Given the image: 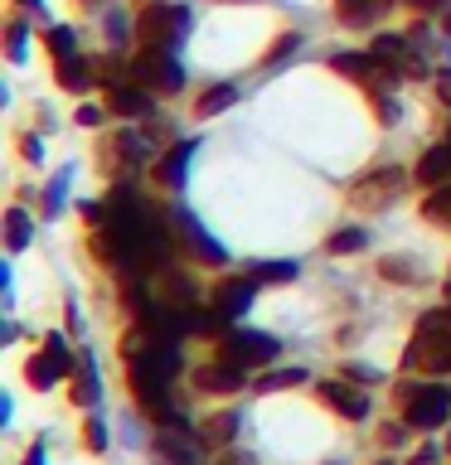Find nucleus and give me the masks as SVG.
<instances>
[{"label":"nucleus","instance_id":"obj_1","mask_svg":"<svg viewBox=\"0 0 451 465\" xmlns=\"http://www.w3.org/2000/svg\"><path fill=\"white\" fill-rule=\"evenodd\" d=\"M407 363H413V369H427V373L451 369V311L422 315L413 344H407Z\"/></svg>","mask_w":451,"mask_h":465},{"label":"nucleus","instance_id":"obj_2","mask_svg":"<svg viewBox=\"0 0 451 465\" xmlns=\"http://www.w3.org/2000/svg\"><path fill=\"white\" fill-rule=\"evenodd\" d=\"M189 29V10L185 5H170V0H155L136 15V39L141 49H175Z\"/></svg>","mask_w":451,"mask_h":465},{"label":"nucleus","instance_id":"obj_3","mask_svg":"<svg viewBox=\"0 0 451 465\" xmlns=\"http://www.w3.org/2000/svg\"><path fill=\"white\" fill-rule=\"evenodd\" d=\"M403 189V170L398 165H374V170H364L355 184H349V203L364 213H374V209H388V199Z\"/></svg>","mask_w":451,"mask_h":465},{"label":"nucleus","instance_id":"obj_4","mask_svg":"<svg viewBox=\"0 0 451 465\" xmlns=\"http://www.w3.org/2000/svg\"><path fill=\"white\" fill-rule=\"evenodd\" d=\"M446 412H451V392L446 388H436V383H427V388H403V417H407V427H417V431H427V427H442L446 421Z\"/></svg>","mask_w":451,"mask_h":465},{"label":"nucleus","instance_id":"obj_5","mask_svg":"<svg viewBox=\"0 0 451 465\" xmlns=\"http://www.w3.org/2000/svg\"><path fill=\"white\" fill-rule=\"evenodd\" d=\"M131 78L141 87H160V93H180V68H175L170 49H141L136 64H131Z\"/></svg>","mask_w":451,"mask_h":465},{"label":"nucleus","instance_id":"obj_6","mask_svg":"<svg viewBox=\"0 0 451 465\" xmlns=\"http://www.w3.org/2000/svg\"><path fill=\"white\" fill-rule=\"evenodd\" d=\"M276 354H282V344L272 334H253V330H233L224 344V359L238 363V369H247V363H272Z\"/></svg>","mask_w":451,"mask_h":465},{"label":"nucleus","instance_id":"obj_7","mask_svg":"<svg viewBox=\"0 0 451 465\" xmlns=\"http://www.w3.org/2000/svg\"><path fill=\"white\" fill-rule=\"evenodd\" d=\"M175 232H180L185 247H189L199 262H209V267H218V262H224V247H214V238H209V232H204L189 213H175Z\"/></svg>","mask_w":451,"mask_h":465},{"label":"nucleus","instance_id":"obj_8","mask_svg":"<svg viewBox=\"0 0 451 465\" xmlns=\"http://www.w3.org/2000/svg\"><path fill=\"white\" fill-rule=\"evenodd\" d=\"M151 107V97H145V87L131 78V83H107V112L116 116H141Z\"/></svg>","mask_w":451,"mask_h":465},{"label":"nucleus","instance_id":"obj_9","mask_svg":"<svg viewBox=\"0 0 451 465\" xmlns=\"http://www.w3.org/2000/svg\"><path fill=\"white\" fill-rule=\"evenodd\" d=\"M253 291H257V282H224L214 291V315L218 320H238L247 311V301H253Z\"/></svg>","mask_w":451,"mask_h":465},{"label":"nucleus","instance_id":"obj_10","mask_svg":"<svg viewBox=\"0 0 451 465\" xmlns=\"http://www.w3.org/2000/svg\"><path fill=\"white\" fill-rule=\"evenodd\" d=\"M388 5L393 0H335V20L349 25V29H364V25H374Z\"/></svg>","mask_w":451,"mask_h":465},{"label":"nucleus","instance_id":"obj_11","mask_svg":"<svg viewBox=\"0 0 451 465\" xmlns=\"http://www.w3.org/2000/svg\"><path fill=\"white\" fill-rule=\"evenodd\" d=\"M195 155V145L180 141V145H170L165 155L155 160V184H165V189H180L185 184V160Z\"/></svg>","mask_w":451,"mask_h":465},{"label":"nucleus","instance_id":"obj_12","mask_svg":"<svg viewBox=\"0 0 451 465\" xmlns=\"http://www.w3.org/2000/svg\"><path fill=\"white\" fill-rule=\"evenodd\" d=\"M417 180L432 184V189L451 180V141L432 145V151H422V160H417Z\"/></svg>","mask_w":451,"mask_h":465},{"label":"nucleus","instance_id":"obj_13","mask_svg":"<svg viewBox=\"0 0 451 465\" xmlns=\"http://www.w3.org/2000/svg\"><path fill=\"white\" fill-rule=\"evenodd\" d=\"M320 398H326L335 412H345V417H364L369 412V398L355 388H345V383H320Z\"/></svg>","mask_w":451,"mask_h":465},{"label":"nucleus","instance_id":"obj_14","mask_svg":"<svg viewBox=\"0 0 451 465\" xmlns=\"http://www.w3.org/2000/svg\"><path fill=\"white\" fill-rule=\"evenodd\" d=\"M195 383H199V388H209V392H233V388L243 383V369L224 359V363H209V369H199V373H195Z\"/></svg>","mask_w":451,"mask_h":465},{"label":"nucleus","instance_id":"obj_15","mask_svg":"<svg viewBox=\"0 0 451 465\" xmlns=\"http://www.w3.org/2000/svg\"><path fill=\"white\" fill-rule=\"evenodd\" d=\"M54 78H58V87H68V93H83L87 87V64L78 58V49L54 58Z\"/></svg>","mask_w":451,"mask_h":465},{"label":"nucleus","instance_id":"obj_16","mask_svg":"<svg viewBox=\"0 0 451 465\" xmlns=\"http://www.w3.org/2000/svg\"><path fill=\"white\" fill-rule=\"evenodd\" d=\"M422 218L436 228H451V184H436L427 199H422Z\"/></svg>","mask_w":451,"mask_h":465},{"label":"nucleus","instance_id":"obj_17","mask_svg":"<svg viewBox=\"0 0 451 465\" xmlns=\"http://www.w3.org/2000/svg\"><path fill=\"white\" fill-rule=\"evenodd\" d=\"M73 398L78 402H97V373H93V359L78 354V378H73Z\"/></svg>","mask_w":451,"mask_h":465},{"label":"nucleus","instance_id":"obj_18","mask_svg":"<svg viewBox=\"0 0 451 465\" xmlns=\"http://www.w3.org/2000/svg\"><path fill=\"white\" fill-rule=\"evenodd\" d=\"M224 107H233V87H228V83H218V87H209V93L195 102V116H218Z\"/></svg>","mask_w":451,"mask_h":465},{"label":"nucleus","instance_id":"obj_19","mask_svg":"<svg viewBox=\"0 0 451 465\" xmlns=\"http://www.w3.org/2000/svg\"><path fill=\"white\" fill-rule=\"evenodd\" d=\"M296 276V262H262V267H253V282L257 286H282Z\"/></svg>","mask_w":451,"mask_h":465},{"label":"nucleus","instance_id":"obj_20","mask_svg":"<svg viewBox=\"0 0 451 465\" xmlns=\"http://www.w3.org/2000/svg\"><path fill=\"white\" fill-rule=\"evenodd\" d=\"M359 247H364V228H335L330 242H326V252L340 257V252H359Z\"/></svg>","mask_w":451,"mask_h":465},{"label":"nucleus","instance_id":"obj_21","mask_svg":"<svg viewBox=\"0 0 451 465\" xmlns=\"http://www.w3.org/2000/svg\"><path fill=\"white\" fill-rule=\"evenodd\" d=\"M296 44H301V35H282V39H276L267 54H262V68H272V64H286V58L296 54Z\"/></svg>","mask_w":451,"mask_h":465},{"label":"nucleus","instance_id":"obj_22","mask_svg":"<svg viewBox=\"0 0 451 465\" xmlns=\"http://www.w3.org/2000/svg\"><path fill=\"white\" fill-rule=\"evenodd\" d=\"M384 276H398V286H413L417 267H413L407 257H388V262H384Z\"/></svg>","mask_w":451,"mask_h":465},{"label":"nucleus","instance_id":"obj_23","mask_svg":"<svg viewBox=\"0 0 451 465\" xmlns=\"http://www.w3.org/2000/svg\"><path fill=\"white\" fill-rule=\"evenodd\" d=\"M5 228H10V247H25V238H29V218H25L20 209L5 213Z\"/></svg>","mask_w":451,"mask_h":465},{"label":"nucleus","instance_id":"obj_24","mask_svg":"<svg viewBox=\"0 0 451 465\" xmlns=\"http://www.w3.org/2000/svg\"><path fill=\"white\" fill-rule=\"evenodd\" d=\"M301 378H306L301 369H291V373H267V378H262V388H267V392H272V388H291V383H301Z\"/></svg>","mask_w":451,"mask_h":465},{"label":"nucleus","instance_id":"obj_25","mask_svg":"<svg viewBox=\"0 0 451 465\" xmlns=\"http://www.w3.org/2000/svg\"><path fill=\"white\" fill-rule=\"evenodd\" d=\"M49 44H54V58L73 54V29H49Z\"/></svg>","mask_w":451,"mask_h":465},{"label":"nucleus","instance_id":"obj_26","mask_svg":"<svg viewBox=\"0 0 451 465\" xmlns=\"http://www.w3.org/2000/svg\"><path fill=\"white\" fill-rule=\"evenodd\" d=\"M209 431H214L209 441H228V431H238V421H233V417H214V421H209Z\"/></svg>","mask_w":451,"mask_h":465},{"label":"nucleus","instance_id":"obj_27","mask_svg":"<svg viewBox=\"0 0 451 465\" xmlns=\"http://www.w3.org/2000/svg\"><path fill=\"white\" fill-rule=\"evenodd\" d=\"M102 441H107V436H102V421H87V446L102 450Z\"/></svg>","mask_w":451,"mask_h":465},{"label":"nucleus","instance_id":"obj_28","mask_svg":"<svg viewBox=\"0 0 451 465\" xmlns=\"http://www.w3.org/2000/svg\"><path fill=\"white\" fill-rule=\"evenodd\" d=\"M20 44H25V29H20V25H10V58H20V54H25Z\"/></svg>","mask_w":451,"mask_h":465},{"label":"nucleus","instance_id":"obj_29","mask_svg":"<svg viewBox=\"0 0 451 465\" xmlns=\"http://www.w3.org/2000/svg\"><path fill=\"white\" fill-rule=\"evenodd\" d=\"M436 97H442L446 107H451V73H442V78H436Z\"/></svg>","mask_w":451,"mask_h":465},{"label":"nucleus","instance_id":"obj_30","mask_svg":"<svg viewBox=\"0 0 451 465\" xmlns=\"http://www.w3.org/2000/svg\"><path fill=\"white\" fill-rule=\"evenodd\" d=\"M407 10H442V0H403Z\"/></svg>","mask_w":451,"mask_h":465},{"label":"nucleus","instance_id":"obj_31","mask_svg":"<svg viewBox=\"0 0 451 465\" xmlns=\"http://www.w3.org/2000/svg\"><path fill=\"white\" fill-rule=\"evenodd\" d=\"M78 122H83V126H97V122H102V112H97V107H83V112H78Z\"/></svg>","mask_w":451,"mask_h":465},{"label":"nucleus","instance_id":"obj_32","mask_svg":"<svg viewBox=\"0 0 451 465\" xmlns=\"http://www.w3.org/2000/svg\"><path fill=\"white\" fill-rule=\"evenodd\" d=\"M20 151H25L29 160H39V141H35V136H25V141H20Z\"/></svg>","mask_w":451,"mask_h":465},{"label":"nucleus","instance_id":"obj_33","mask_svg":"<svg viewBox=\"0 0 451 465\" xmlns=\"http://www.w3.org/2000/svg\"><path fill=\"white\" fill-rule=\"evenodd\" d=\"M29 465H44V450H35V456H29Z\"/></svg>","mask_w":451,"mask_h":465},{"label":"nucleus","instance_id":"obj_34","mask_svg":"<svg viewBox=\"0 0 451 465\" xmlns=\"http://www.w3.org/2000/svg\"><path fill=\"white\" fill-rule=\"evenodd\" d=\"M446 35H451V15H446Z\"/></svg>","mask_w":451,"mask_h":465},{"label":"nucleus","instance_id":"obj_35","mask_svg":"<svg viewBox=\"0 0 451 465\" xmlns=\"http://www.w3.org/2000/svg\"><path fill=\"white\" fill-rule=\"evenodd\" d=\"M446 141H451V136H446Z\"/></svg>","mask_w":451,"mask_h":465}]
</instances>
